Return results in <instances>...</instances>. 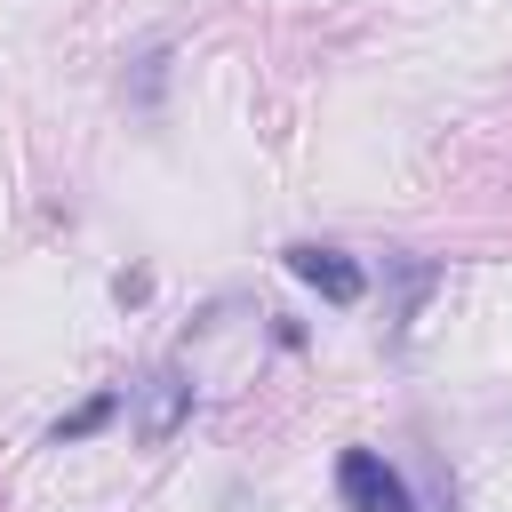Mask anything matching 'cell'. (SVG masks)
Here are the masks:
<instances>
[{
    "mask_svg": "<svg viewBox=\"0 0 512 512\" xmlns=\"http://www.w3.org/2000/svg\"><path fill=\"white\" fill-rule=\"evenodd\" d=\"M112 416H120V392H96V400H88V408H72V416H64V424H56L48 440H56V448H72V440H88V432H104Z\"/></svg>",
    "mask_w": 512,
    "mask_h": 512,
    "instance_id": "obj_4",
    "label": "cell"
},
{
    "mask_svg": "<svg viewBox=\"0 0 512 512\" xmlns=\"http://www.w3.org/2000/svg\"><path fill=\"white\" fill-rule=\"evenodd\" d=\"M288 272H296L312 296H328V304H360V296H368V272H360L344 248H320V240H296V248H288Z\"/></svg>",
    "mask_w": 512,
    "mask_h": 512,
    "instance_id": "obj_3",
    "label": "cell"
},
{
    "mask_svg": "<svg viewBox=\"0 0 512 512\" xmlns=\"http://www.w3.org/2000/svg\"><path fill=\"white\" fill-rule=\"evenodd\" d=\"M336 496H344V512H416L400 464H384L376 448H344L336 456Z\"/></svg>",
    "mask_w": 512,
    "mask_h": 512,
    "instance_id": "obj_1",
    "label": "cell"
},
{
    "mask_svg": "<svg viewBox=\"0 0 512 512\" xmlns=\"http://www.w3.org/2000/svg\"><path fill=\"white\" fill-rule=\"evenodd\" d=\"M184 416H192V376H184L176 360H160V368L136 384V440H144V448H160Z\"/></svg>",
    "mask_w": 512,
    "mask_h": 512,
    "instance_id": "obj_2",
    "label": "cell"
}]
</instances>
